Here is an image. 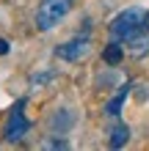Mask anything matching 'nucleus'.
<instances>
[{
  "instance_id": "obj_5",
  "label": "nucleus",
  "mask_w": 149,
  "mask_h": 151,
  "mask_svg": "<svg viewBox=\"0 0 149 151\" xmlns=\"http://www.w3.org/2000/svg\"><path fill=\"white\" fill-rule=\"evenodd\" d=\"M127 91H130L127 85H124V88H119V93L113 96V99H110L108 104H105V115L116 118V115H119V110H121V104H124V99H127Z\"/></svg>"
},
{
  "instance_id": "obj_8",
  "label": "nucleus",
  "mask_w": 149,
  "mask_h": 151,
  "mask_svg": "<svg viewBox=\"0 0 149 151\" xmlns=\"http://www.w3.org/2000/svg\"><path fill=\"white\" fill-rule=\"evenodd\" d=\"M66 146H69L66 140H47V143L41 146V148H66Z\"/></svg>"
},
{
  "instance_id": "obj_6",
  "label": "nucleus",
  "mask_w": 149,
  "mask_h": 151,
  "mask_svg": "<svg viewBox=\"0 0 149 151\" xmlns=\"http://www.w3.org/2000/svg\"><path fill=\"white\" fill-rule=\"evenodd\" d=\"M127 137H130V129L124 127V124H116V127L110 129V137H108V143H110V148H121L127 143Z\"/></svg>"
},
{
  "instance_id": "obj_3",
  "label": "nucleus",
  "mask_w": 149,
  "mask_h": 151,
  "mask_svg": "<svg viewBox=\"0 0 149 151\" xmlns=\"http://www.w3.org/2000/svg\"><path fill=\"white\" fill-rule=\"evenodd\" d=\"M25 99L22 102H17L11 113H8V124H6V140L8 143H20V140L28 135V129H31V121L25 118Z\"/></svg>"
},
{
  "instance_id": "obj_2",
  "label": "nucleus",
  "mask_w": 149,
  "mask_h": 151,
  "mask_svg": "<svg viewBox=\"0 0 149 151\" xmlns=\"http://www.w3.org/2000/svg\"><path fill=\"white\" fill-rule=\"evenodd\" d=\"M72 8V0H41L36 11V28L39 30H52Z\"/></svg>"
},
{
  "instance_id": "obj_9",
  "label": "nucleus",
  "mask_w": 149,
  "mask_h": 151,
  "mask_svg": "<svg viewBox=\"0 0 149 151\" xmlns=\"http://www.w3.org/2000/svg\"><path fill=\"white\" fill-rule=\"evenodd\" d=\"M0 55H8V41L0 39Z\"/></svg>"
},
{
  "instance_id": "obj_1",
  "label": "nucleus",
  "mask_w": 149,
  "mask_h": 151,
  "mask_svg": "<svg viewBox=\"0 0 149 151\" xmlns=\"http://www.w3.org/2000/svg\"><path fill=\"white\" fill-rule=\"evenodd\" d=\"M144 8H124L119 17L110 22V36L113 41H133L138 33L144 30Z\"/></svg>"
},
{
  "instance_id": "obj_7",
  "label": "nucleus",
  "mask_w": 149,
  "mask_h": 151,
  "mask_svg": "<svg viewBox=\"0 0 149 151\" xmlns=\"http://www.w3.org/2000/svg\"><path fill=\"white\" fill-rule=\"evenodd\" d=\"M121 55H124V52H121V47H119L116 41H113V44H108V47H105L102 60H105V63H110V66H116L119 60H121Z\"/></svg>"
},
{
  "instance_id": "obj_4",
  "label": "nucleus",
  "mask_w": 149,
  "mask_h": 151,
  "mask_svg": "<svg viewBox=\"0 0 149 151\" xmlns=\"http://www.w3.org/2000/svg\"><path fill=\"white\" fill-rule=\"evenodd\" d=\"M89 52H91V41H89V39H83V36H77V39H72V41L61 44V47L55 50V55H58L61 60L77 63V60H83Z\"/></svg>"
}]
</instances>
